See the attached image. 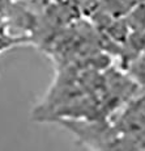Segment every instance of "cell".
I'll use <instances>...</instances> for the list:
<instances>
[{"instance_id": "1", "label": "cell", "mask_w": 145, "mask_h": 151, "mask_svg": "<svg viewBox=\"0 0 145 151\" xmlns=\"http://www.w3.org/2000/svg\"><path fill=\"white\" fill-rule=\"evenodd\" d=\"M94 151H144L143 142L128 137V135H115L109 139Z\"/></svg>"}]
</instances>
